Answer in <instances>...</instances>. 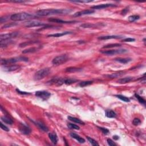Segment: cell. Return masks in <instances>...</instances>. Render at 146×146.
<instances>
[{"label":"cell","mask_w":146,"mask_h":146,"mask_svg":"<svg viewBox=\"0 0 146 146\" xmlns=\"http://www.w3.org/2000/svg\"><path fill=\"white\" fill-rule=\"evenodd\" d=\"M132 80H133L132 77L129 76V77H126V78L119 79L118 81H117V82L120 83V84H125V83H129V82H130L132 81Z\"/></svg>","instance_id":"23"},{"label":"cell","mask_w":146,"mask_h":146,"mask_svg":"<svg viewBox=\"0 0 146 146\" xmlns=\"http://www.w3.org/2000/svg\"><path fill=\"white\" fill-rule=\"evenodd\" d=\"M115 97L119 99H120L121 101H123V102H130V99L129 98L125 97V96H123L122 95H115Z\"/></svg>","instance_id":"32"},{"label":"cell","mask_w":146,"mask_h":146,"mask_svg":"<svg viewBox=\"0 0 146 146\" xmlns=\"http://www.w3.org/2000/svg\"><path fill=\"white\" fill-rule=\"evenodd\" d=\"M20 66L18 65H12V66H5L3 70L6 72H11L17 70L19 69Z\"/></svg>","instance_id":"15"},{"label":"cell","mask_w":146,"mask_h":146,"mask_svg":"<svg viewBox=\"0 0 146 146\" xmlns=\"http://www.w3.org/2000/svg\"><path fill=\"white\" fill-rule=\"evenodd\" d=\"M0 126H1V129H2L3 130H4L5 131H7V132L9 131V128L8 127H6V126H5L2 122L0 123Z\"/></svg>","instance_id":"42"},{"label":"cell","mask_w":146,"mask_h":146,"mask_svg":"<svg viewBox=\"0 0 146 146\" xmlns=\"http://www.w3.org/2000/svg\"><path fill=\"white\" fill-rule=\"evenodd\" d=\"M122 46V44H108L104 45L103 46V49H108V48H113V47H120Z\"/></svg>","instance_id":"31"},{"label":"cell","mask_w":146,"mask_h":146,"mask_svg":"<svg viewBox=\"0 0 146 146\" xmlns=\"http://www.w3.org/2000/svg\"><path fill=\"white\" fill-rule=\"evenodd\" d=\"M141 123V120L139 118H135L132 121V124L135 126H139Z\"/></svg>","instance_id":"39"},{"label":"cell","mask_w":146,"mask_h":146,"mask_svg":"<svg viewBox=\"0 0 146 146\" xmlns=\"http://www.w3.org/2000/svg\"><path fill=\"white\" fill-rule=\"evenodd\" d=\"M19 32L15 31V32H12L8 34H1L0 35V41H3L9 40L10 39L15 38L18 35H19Z\"/></svg>","instance_id":"7"},{"label":"cell","mask_w":146,"mask_h":146,"mask_svg":"<svg viewBox=\"0 0 146 146\" xmlns=\"http://www.w3.org/2000/svg\"><path fill=\"white\" fill-rule=\"evenodd\" d=\"M39 42H40L38 41H27V42H22V43H21L19 44V47H24L30 45V44H37V43H39Z\"/></svg>","instance_id":"25"},{"label":"cell","mask_w":146,"mask_h":146,"mask_svg":"<svg viewBox=\"0 0 146 146\" xmlns=\"http://www.w3.org/2000/svg\"><path fill=\"white\" fill-rule=\"evenodd\" d=\"M117 6L116 5L113 3H105V4H101L95 6H92L91 8L92 9H106L109 7H115Z\"/></svg>","instance_id":"13"},{"label":"cell","mask_w":146,"mask_h":146,"mask_svg":"<svg viewBox=\"0 0 146 146\" xmlns=\"http://www.w3.org/2000/svg\"><path fill=\"white\" fill-rule=\"evenodd\" d=\"M135 97H136L137 98V99H138L139 102L143 105H146V101L145 99L143 98H142V97H140V95H139L138 94H135Z\"/></svg>","instance_id":"35"},{"label":"cell","mask_w":146,"mask_h":146,"mask_svg":"<svg viewBox=\"0 0 146 146\" xmlns=\"http://www.w3.org/2000/svg\"><path fill=\"white\" fill-rule=\"evenodd\" d=\"M16 91L18 93H19V94H21V95H28V94H30L29 92H27L25 91H20L18 89H16Z\"/></svg>","instance_id":"47"},{"label":"cell","mask_w":146,"mask_h":146,"mask_svg":"<svg viewBox=\"0 0 146 146\" xmlns=\"http://www.w3.org/2000/svg\"><path fill=\"white\" fill-rule=\"evenodd\" d=\"M9 1L11 2H15V3H24L25 2L24 1H12V0H10V1Z\"/></svg>","instance_id":"48"},{"label":"cell","mask_w":146,"mask_h":146,"mask_svg":"<svg viewBox=\"0 0 146 146\" xmlns=\"http://www.w3.org/2000/svg\"><path fill=\"white\" fill-rule=\"evenodd\" d=\"M1 119L2 122H3L5 123H6L7 124L12 125V124L13 123V120H12V119L10 118V117H9L8 116H6V115H5V116L1 117Z\"/></svg>","instance_id":"21"},{"label":"cell","mask_w":146,"mask_h":146,"mask_svg":"<svg viewBox=\"0 0 146 146\" xmlns=\"http://www.w3.org/2000/svg\"><path fill=\"white\" fill-rule=\"evenodd\" d=\"M49 139H50L51 142L54 144V145H57L58 142V136L57 133L54 132H50L49 133Z\"/></svg>","instance_id":"16"},{"label":"cell","mask_w":146,"mask_h":146,"mask_svg":"<svg viewBox=\"0 0 146 146\" xmlns=\"http://www.w3.org/2000/svg\"><path fill=\"white\" fill-rule=\"evenodd\" d=\"M51 70L49 68H44L41 69L35 73L34 75V79L35 81H40L44 79L50 74Z\"/></svg>","instance_id":"4"},{"label":"cell","mask_w":146,"mask_h":146,"mask_svg":"<svg viewBox=\"0 0 146 146\" xmlns=\"http://www.w3.org/2000/svg\"><path fill=\"white\" fill-rule=\"evenodd\" d=\"M82 70V68H78V67H70L66 69V72L67 73H75V72H79Z\"/></svg>","instance_id":"27"},{"label":"cell","mask_w":146,"mask_h":146,"mask_svg":"<svg viewBox=\"0 0 146 146\" xmlns=\"http://www.w3.org/2000/svg\"><path fill=\"white\" fill-rule=\"evenodd\" d=\"M128 52L127 49H117V50H101V53L107 56H114L115 54H123Z\"/></svg>","instance_id":"6"},{"label":"cell","mask_w":146,"mask_h":146,"mask_svg":"<svg viewBox=\"0 0 146 146\" xmlns=\"http://www.w3.org/2000/svg\"><path fill=\"white\" fill-rule=\"evenodd\" d=\"M106 116L108 118H115L117 117V114L111 110H107L106 111Z\"/></svg>","instance_id":"24"},{"label":"cell","mask_w":146,"mask_h":146,"mask_svg":"<svg viewBox=\"0 0 146 146\" xmlns=\"http://www.w3.org/2000/svg\"><path fill=\"white\" fill-rule=\"evenodd\" d=\"M49 22H51L57 23V24H74V23L77 22V21H64L58 18H53L49 19Z\"/></svg>","instance_id":"11"},{"label":"cell","mask_w":146,"mask_h":146,"mask_svg":"<svg viewBox=\"0 0 146 146\" xmlns=\"http://www.w3.org/2000/svg\"><path fill=\"white\" fill-rule=\"evenodd\" d=\"M35 96L43 101H46L51 97V94L47 91H37L35 92Z\"/></svg>","instance_id":"8"},{"label":"cell","mask_w":146,"mask_h":146,"mask_svg":"<svg viewBox=\"0 0 146 146\" xmlns=\"http://www.w3.org/2000/svg\"><path fill=\"white\" fill-rule=\"evenodd\" d=\"M115 61H117L119 62V63L126 64L129 63V62H131L132 59L131 58H117L115 59Z\"/></svg>","instance_id":"28"},{"label":"cell","mask_w":146,"mask_h":146,"mask_svg":"<svg viewBox=\"0 0 146 146\" xmlns=\"http://www.w3.org/2000/svg\"><path fill=\"white\" fill-rule=\"evenodd\" d=\"M94 12H95V11L94 10H83V11L76 12V13H74L73 16L74 17H78L82 15H91V14H93Z\"/></svg>","instance_id":"12"},{"label":"cell","mask_w":146,"mask_h":146,"mask_svg":"<svg viewBox=\"0 0 146 146\" xmlns=\"http://www.w3.org/2000/svg\"><path fill=\"white\" fill-rule=\"evenodd\" d=\"M70 34H73V32L65 31V32H63V33H56V34H53L48 35L47 37H60L63 36V35H65Z\"/></svg>","instance_id":"22"},{"label":"cell","mask_w":146,"mask_h":146,"mask_svg":"<svg viewBox=\"0 0 146 146\" xmlns=\"http://www.w3.org/2000/svg\"><path fill=\"white\" fill-rule=\"evenodd\" d=\"M67 127H68L69 129H73V130H78L80 129L79 127L76 124H73V123H69L67 124Z\"/></svg>","instance_id":"36"},{"label":"cell","mask_w":146,"mask_h":146,"mask_svg":"<svg viewBox=\"0 0 146 146\" xmlns=\"http://www.w3.org/2000/svg\"><path fill=\"white\" fill-rule=\"evenodd\" d=\"M67 118H68L69 120L72 121V122L76 123H78V124H83V125H85V123L83 122V121L80 120L79 119L77 118V117H75L69 116L68 117H67Z\"/></svg>","instance_id":"26"},{"label":"cell","mask_w":146,"mask_h":146,"mask_svg":"<svg viewBox=\"0 0 146 146\" xmlns=\"http://www.w3.org/2000/svg\"><path fill=\"white\" fill-rule=\"evenodd\" d=\"M35 125H37L40 129L44 132H48L49 131V128L44 124V123H42L41 121H34L31 120Z\"/></svg>","instance_id":"14"},{"label":"cell","mask_w":146,"mask_h":146,"mask_svg":"<svg viewBox=\"0 0 146 146\" xmlns=\"http://www.w3.org/2000/svg\"><path fill=\"white\" fill-rule=\"evenodd\" d=\"M124 74H125V72H119L117 73H113V74H112L108 75H107V77H108V78H116L119 77V76L123 75H124Z\"/></svg>","instance_id":"29"},{"label":"cell","mask_w":146,"mask_h":146,"mask_svg":"<svg viewBox=\"0 0 146 146\" xmlns=\"http://www.w3.org/2000/svg\"><path fill=\"white\" fill-rule=\"evenodd\" d=\"M146 41V38H144L143 39V42H145V44H146V41Z\"/></svg>","instance_id":"50"},{"label":"cell","mask_w":146,"mask_h":146,"mask_svg":"<svg viewBox=\"0 0 146 146\" xmlns=\"http://www.w3.org/2000/svg\"><path fill=\"white\" fill-rule=\"evenodd\" d=\"M71 11L72 10L69 9H42L38 10L36 12V14L37 15L44 17V16L67 14L68 13H70Z\"/></svg>","instance_id":"1"},{"label":"cell","mask_w":146,"mask_h":146,"mask_svg":"<svg viewBox=\"0 0 146 146\" xmlns=\"http://www.w3.org/2000/svg\"><path fill=\"white\" fill-rule=\"evenodd\" d=\"M28 58L25 57H19L9 59H1V63L2 65L6 66L9 64H13L17 63L18 62H28Z\"/></svg>","instance_id":"3"},{"label":"cell","mask_w":146,"mask_h":146,"mask_svg":"<svg viewBox=\"0 0 146 146\" xmlns=\"http://www.w3.org/2000/svg\"><path fill=\"white\" fill-rule=\"evenodd\" d=\"M113 139L115 140H117L119 139V136H117V135H115V136H113Z\"/></svg>","instance_id":"49"},{"label":"cell","mask_w":146,"mask_h":146,"mask_svg":"<svg viewBox=\"0 0 146 146\" xmlns=\"http://www.w3.org/2000/svg\"><path fill=\"white\" fill-rule=\"evenodd\" d=\"M17 24L16 23H9V24H7L5 25H3L2 27V29H6V28H11L12 26H15V25H17Z\"/></svg>","instance_id":"38"},{"label":"cell","mask_w":146,"mask_h":146,"mask_svg":"<svg viewBox=\"0 0 146 146\" xmlns=\"http://www.w3.org/2000/svg\"><path fill=\"white\" fill-rule=\"evenodd\" d=\"M87 139H88V142H90V144H91V145L92 146H99V144L97 143V142L95 140H94V139H92L91 138H90V137H88V136H87L86 137Z\"/></svg>","instance_id":"37"},{"label":"cell","mask_w":146,"mask_h":146,"mask_svg":"<svg viewBox=\"0 0 146 146\" xmlns=\"http://www.w3.org/2000/svg\"><path fill=\"white\" fill-rule=\"evenodd\" d=\"M122 36H119V35H106V36H101L99 37L98 39L100 40H111V39H120L122 38Z\"/></svg>","instance_id":"17"},{"label":"cell","mask_w":146,"mask_h":146,"mask_svg":"<svg viewBox=\"0 0 146 146\" xmlns=\"http://www.w3.org/2000/svg\"><path fill=\"white\" fill-rule=\"evenodd\" d=\"M104 26V24H102V23L101 24H98L97 25L96 24H90V23H86V24H82L81 25V27L83 28H95L97 27V26Z\"/></svg>","instance_id":"20"},{"label":"cell","mask_w":146,"mask_h":146,"mask_svg":"<svg viewBox=\"0 0 146 146\" xmlns=\"http://www.w3.org/2000/svg\"><path fill=\"white\" fill-rule=\"evenodd\" d=\"M77 81H78L76 79H71V78H66V79H64V83L67 85H72L73 83L76 82Z\"/></svg>","instance_id":"30"},{"label":"cell","mask_w":146,"mask_h":146,"mask_svg":"<svg viewBox=\"0 0 146 146\" xmlns=\"http://www.w3.org/2000/svg\"><path fill=\"white\" fill-rule=\"evenodd\" d=\"M93 1H88V0H86V1H70V2H75V3H89V2H91Z\"/></svg>","instance_id":"44"},{"label":"cell","mask_w":146,"mask_h":146,"mask_svg":"<svg viewBox=\"0 0 146 146\" xmlns=\"http://www.w3.org/2000/svg\"><path fill=\"white\" fill-rule=\"evenodd\" d=\"M140 18L139 15H131L129 17V21L131 22H135L137 20H138Z\"/></svg>","instance_id":"34"},{"label":"cell","mask_w":146,"mask_h":146,"mask_svg":"<svg viewBox=\"0 0 146 146\" xmlns=\"http://www.w3.org/2000/svg\"><path fill=\"white\" fill-rule=\"evenodd\" d=\"M18 129L21 133L24 135H29L31 133V129L24 123H20L18 126Z\"/></svg>","instance_id":"9"},{"label":"cell","mask_w":146,"mask_h":146,"mask_svg":"<svg viewBox=\"0 0 146 146\" xmlns=\"http://www.w3.org/2000/svg\"><path fill=\"white\" fill-rule=\"evenodd\" d=\"M107 142L108 145L109 146H116V144L115 143V142L113 141L111 139H107Z\"/></svg>","instance_id":"43"},{"label":"cell","mask_w":146,"mask_h":146,"mask_svg":"<svg viewBox=\"0 0 146 146\" xmlns=\"http://www.w3.org/2000/svg\"><path fill=\"white\" fill-rule=\"evenodd\" d=\"M129 11V9L128 8H126L125 9H124L123 10H122V12H121V15H125L126 14H127L128 12Z\"/></svg>","instance_id":"46"},{"label":"cell","mask_w":146,"mask_h":146,"mask_svg":"<svg viewBox=\"0 0 146 146\" xmlns=\"http://www.w3.org/2000/svg\"><path fill=\"white\" fill-rule=\"evenodd\" d=\"M34 17H35V16L33 15H31V14L25 13V12H22V13L13 14V15L10 16V18L14 21H22L29 20V19Z\"/></svg>","instance_id":"2"},{"label":"cell","mask_w":146,"mask_h":146,"mask_svg":"<svg viewBox=\"0 0 146 146\" xmlns=\"http://www.w3.org/2000/svg\"><path fill=\"white\" fill-rule=\"evenodd\" d=\"M92 83H93V82L91 81H83V82H80L79 85L80 87H82V88H83V87L89 86V85L92 84Z\"/></svg>","instance_id":"33"},{"label":"cell","mask_w":146,"mask_h":146,"mask_svg":"<svg viewBox=\"0 0 146 146\" xmlns=\"http://www.w3.org/2000/svg\"><path fill=\"white\" fill-rule=\"evenodd\" d=\"M98 127V129L100 130L102 132L103 134L104 135H107L108 133H109V130H108V129H106V128H104V127Z\"/></svg>","instance_id":"40"},{"label":"cell","mask_w":146,"mask_h":146,"mask_svg":"<svg viewBox=\"0 0 146 146\" xmlns=\"http://www.w3.org/2000/svg\"><path fill=\"white\" fill-rule=\"evenodd\" d=\"M69 60V57L66 54H62L55 57L52 60V63L54 65L58 66L65 63Z\"/></svg>","instance_id":"5"},{"label":"cell","mask_w":146,"mask_h":146,"mask_svg":"<svg viewBox=\"0 0 146 146\" xmlns=\"http://www.w3.org/2000/svg\"><path fill=\"white\" fill-rule=\"evenodd\" d=\"M41 47H30L29 49H25L24 50L22 51L23 54H28V53H33L36 52V51H38Z\"/></svg>","instance_id":"19"},{"label":"cell","mask_w":146,"mask_h":146,"mask_svg":"<svg viewBox=\"0 0 146 146\" xmlns=\"http://www.w3.org/2000/svg\"><path fill=\"white\" fill-rule=\"evenodd\" d=\"M46 26L47 25L44 24V23L40 22L38 21H28L26 24V27L27 28H33V27H39V26Z\"/></svg>","instance_id":"10"},{"label":"cell","mask_w":146,"mask_h":146,"mask_svg":"<svg viewBox=\"0 0 146 146\" xmlns=\"http://www.w3.org/2000/svg\"><path fill=\"white\" fill-rule=\"evenodd\" d=\"M70 135L72 138L75 139L77 140V141L79 142V143L82 144V143H85V140L84 139L80 136L79 135L76 134V133H74V132H72V133H70Z\"/></svg>","instance_id":"18"},{"label":"cell","mask_w":146,"mask_h":146,"mask_svg":"<svg viewBox=\"0 0 146 146\" xmlns=\"http://www.w3.org/2000/svg\"><path fill=\"white\" fill-rule=\"evenodd\" d=\"M9 19V16H4V17H1V18H0V22H1V23L6 22Z\"/></svg>","instance_id":"41"},{"label":"cell","mask_w":146,"mask_h":146,"mask_svg":"<svg viewBox=\"0 0 146 146\" xmlns=\"http://www.w3.org/2000/svg\"><path fill=\"white\" fill-rule=\"evenodd\" d=\"M135 41V39L134 38H125L124 39V40H122L123 42H134Z\"/></svg>","instance_id":"45"}]
</instances>
